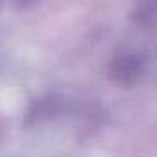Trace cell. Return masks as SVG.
<instances>
[{
  "label": "cell",
  "mask_w": 157,
  "mask_h": 157,
  "mask_svg": "<svg viewBox=\"0 0 157 157\" xmlns=\"http://www.w3.org/2000/svg\"><path fill=\"white\" fill-rule=\"evenodd\" d=\"M139 74V61L133 56H122L111 65V78L115 82L126 85L131 83Z\"/></svg>",
  "instance_id": "cell-1"
}]
</instances>
